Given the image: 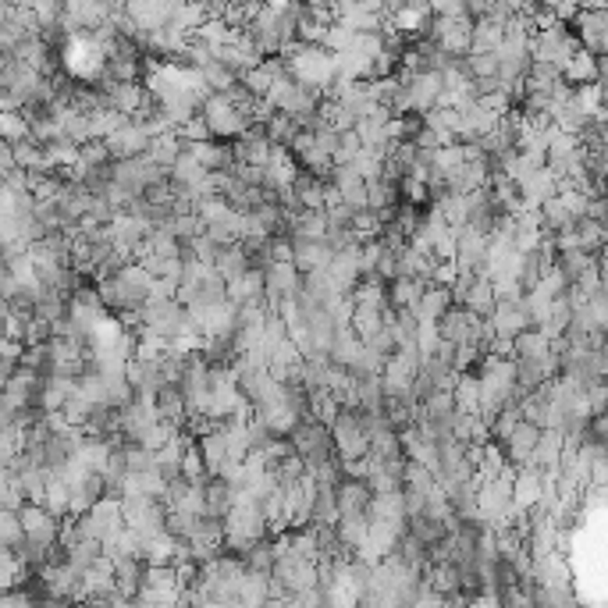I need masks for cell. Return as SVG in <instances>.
<instances>
[{
  "mask_svg": "<svg viewBox=\"0 0 608 608\" xmlns=\"http://www.w3.org/2000/svg\"><path fill=\"white\" fill-rule=\"evenodd\" d=\"M285 54H289V65H285V75H292L300 86H309V90H331V83L338 79L334 75V54L327 50V47H285Z\"/></svg>",
  "mask_w": 608,
  "mask_h": 608,
  "instance_id": "cell-1",
  "label": "cell"
},
{
  "mask_svg": "<svg viewBox=\"0 0 608 608\" xmlns=\"http://www.w3.org/2000/svg\"><path fill=\"white\" fill-rule=\"evenodd\" d=\"M327 434H331V448H334V456L345 463V459H360V456H367V448H370V434L363 430V423H360V413L352 409V405H342L338 409V416L327 423Z\"/></svg>",
  "mask_w": 608,
  "mask_h": 608,
  "instance_id": "cell-2",
  "label": "cell"
},
{
  "mask_svg": "<svg viewBox=\"0 0 608 608\" xmlns=\"http://www.w3.org/2000/svg\"><path fill=\"white\" fill-rule=\"evenodd\" d=\"M200 117L206 121L213 139H239L249 128L246 114L228 100V93H206L200 103Z\"/></svg>",
  "mask_w": 608,
  "mask_h": 608,
  "instance_id": "cell-3",
  "label": "cell"
},
{
  "mask_svg": "<svg viewBox=\"0 0 608 608\" xmlns=\"http://www.w3.org/2000/svg\"><path fill=\"white\" fill-rule=\"evenodd\" d=\"M264 100L271 103V110H282V114H292V117H309L317 114V90L300 86L292 75H278L271 83V90L264 93Z\"/></svg>",
  "mask_w": 608,
  "mask_h": 608,
  "instance_id": "cell-4",
  "label": "cell"
},
{
  "mask_svg": "<svg viewBox=\"0 0 608 608\" xmlns=\"http://www.w3.org/2000/svg\"><path fill=\"white\" fill-rule=\"evenodd\" d=\"M573 50H577L573 36H569V32H562L559 25H544L537 36H530V61L548 65V68H555L559 75H562V68L569 65Z\"/></svg>",
  "mask_w": 608,
  "mask_h": 608,
  "instance_id": "cell-5",
  "label": "cell"
},
{
  "mask_svg": "<svg viewBox=\"0 0 608 608\" xmlns=\"http://www.w3.org/2000/svg\"><path fill=\"white\" fill-rule=\"evenodd\" d=\"M512 512V481L506 477H488L477 484V516L491 526L506 523Z\"/></svg>",
  "mask_w": 608,
  "mask_h": 608,
  "instance_id": "cell-6",
  "label": "cell"
},
{
  "mask_svg": "<svg viewBox=\"0 0 608 608\" xmlns=\"http://www.w3.org/2000/svg\"><path fill=\"white\" fill-rule=\"evenodd\" d=\"M470 29H473V18H470V14H441V18L434 22V43H438V50H445L448 57L470 54Z\"/></svg>",
  "mask_w": 608,
  "mask_h": 608,
  "instance_id": "cell-7",
  "label": "cell"
},
{
  "mask_svg": "<svg viewBox=\"0 0 608 608\" xmlns=\"http://www.w3.org/2000/svg\"><path fill=\"white\" fill-rule=\"evenodd\" d=\"M146 143H150V135L143 132V125L139 121H121L114 132H107L103 135V146H107V153H110V161H125V157H139L143 150H146Z\"/></svg>",
  "mask_w": 608,
  "mask_h": 608,
  "instance_id": "cell-8",
  "label": "cell"
},
{
  "mask_svg": "<svg viewBox=\"0 0 608 608\" xmlns=\"http://www.w3.org/2000/svg\"><path fill=\"white\" fill-rule=\"evenodd\" d=\"M438 331H441V338H448V342H456V345H463V342H473V345H477L481 317L470 313L466 306L452 303L441 317H438Z\"/></svg>",
  "mask_w": 608,
  "mask_h": 608,
  "instance_id": "cell-9",
  "label": "cell"
},
{
  "mask_svg": "<svg viewBox=\"0 0 608 608\" xmlns=\"http://www.w3.org/2000/svg\"><path fill=\"white\" fill-rule=\"evenodd\" d=\"M484 256H488V231H477L470 224L456 228V256H452V264L477 271L484 264Z\"/></svg>",
  "mask_w": 608,
  "mask_h": 608,
  "instance_id": "cell-10",
  "label": "cell"
},
{
  "mask_svg": "<svg viewBox=\"0 0 608 608\" xmlns=\"http://www.w3.org/2000/svg\"><path fill=\"white\" fill-rule=\"evenodd\" d=\"M537 434H541V427L537 423H530V420H519L512 430L506 434V441H499L502 445V452H506V459L512 466H523V463H530V456H534V445H537Z\"/></svg>",
  "mask_w": 608,
  "mask_h": 608,
  "instance_id": "cell-11",
  "label": "cell"
},
{
  "mask_svg": "<svg viewBox=\"0 0 608 608\" xmlns=\"http://www.w3.org/2000/svg\"><path fill=\"white\" fill-rule=\"evenodd\" d=\"M405 534V519H385V516H367V544L378 552V559L392 555L399 537Z\"/></svg>",
  "mask_w": 608,
  "mask_h": 608,
  "instance_id": "cell-12",
  "label": "cell"
},
{
  "mask_svg": "<svg viewBox=\"0 0 608 608\" xmlns=\"http://www.w3.org/2000/svg\"><path fill=\"white\" fill-rule=\"evenodd\" d=\"M125 14L135 29L143 32H153L161 25H168V14H171V0H125Z\"/></svg>",
  "mask_w": 608,
  "mask_h": 608,
  "instance_id": "cell-13",
  "label": "cell"
},
{
  "mask_svg": "<svg viewBox=\"0 0 608 608\" xmlns=\"http://www.w3.org/2000/svg\"><path fill=\"white\" fill-rule=\"evenodd\" d=\"M491 324H495L499 338H516L523 327H530V313L523 306V296L519 300H499L491 309Z\"/></svg>",
  "mask_w": 608,
  "mask_h": 608,
  "instance_id": "cell-14",
  "label": "cell"
},
{
  "mask_svg": "<svg viewBox=\"0 0 608 608\" xmlns=\"http://www.w3.org/2000/svg\"><path fill=\"white\" fill-rule=\"evenodd\" d=\"M544 491V470L534 466V463H523L512 477V506L516 508H530Z\"/></svg>",
  "mask_w": 608,
  "mask_h": 608,
  "instance_id": "cell-15",
  "label": "cell"
},
{
  "mask_svg": "<svg viewBox=\"0 0 608 608\" xmlns=\"http://www.w3.org/2000/svg\"><path fill=\"white\" fill-rule=\"evenodd\" d=\"M605 32H608V18L602 7H591V11H580V47L595 57L605 54Z\"/></svg>",
  "mask_w": 608,
  "mask_h": 608,
  "instance_id": "cell-16",
  "label": "cell"
},
{
  "mask_svg": "<svg viewBox=\"0 0 608 608\" xmlns=\"http://www.w3.org/2000/svg\"><path fill=\"white\" fill-rule=\"evenodd\" d=\"M334 256V249L324 239H292V264L300 271H313V267H327Z\"/></svg>",
  "mask_w": 608,
  "mask_h": 608,
  "instance_id": "cell-17",
  "label": "cell"
},
{
  "mask_svg": "<svg viewBox=\"0 0 608 608\" xmlns=\"http://www.w3.org/2000/svg\"><path fill=\"white\" fill-rule=\"evenodd\" d=\"M334 502H338V512H367V502H370L367 481L342 473L338 484H334Z\"/></svg>",
  "mask_w": 608,
  "mask_h": 608,
  "instance_id": "cell-18",
  "label": "cell"
},
{
  "mask_svg": "<svg viewBox=\"0 0 608 608\" xmlns=\"http://www.w3.org/2000/svg\"><path fill=\"white\" fill-rule=\"evenodd\" d=\"M502 39H506V22H495L488 14H481L470 29V50H477V54H495Z\"/></svg>",
  "mask_w": 608,
  "mask_h": 608,
  "instance_id": "cell-19",
  "label": "cell"
},
{
  "mask_svg": "<svg viewBox=\"0 0 608 608\" xmlns=\"http://www.w3.org/2000/svg\"><path fill=\"white\" fill-rule=\"evenodd\" d=\"M157 168H171L175 161H178V153H182V139H178V132L175 128H168V132H157V135H150V143H146V150H143Z\"/></svg>",
  "mask_w": 608,
  "mask_h": 608,
  "instance_id": "cell-20",
  "label": "cell"
},
{
  "mask_svg": "<svg viewBox=\"0 0 608 608\" xmlns=\"http://www.w3.org/2000/svg\"><path fill=\"white\" fill-rule=\"evenodd\" d=\"M360 352H363V338H360L349 324H345V327H338V331H334V338H331V345H327V360H331V363H338V367H352Z\"/></svg>",
  "mask_w": 608,
  "mask_h": 608,
  "instance_id": "cell-21",
  "label": "cell"
},
{
  "mask_svg": "<svg viewBox=\"0 0 608 608\" xmlns=\"http://www.w3.org/2000/svg\"><path fill=\"white\" fill-rule=\"evenodd\" d=\"M559 456H562V430H559V427H541L530 463H534V466H541V470H552V473H555Z\"/></svg>",
  "mask_w": 608,
  "mask_h": 608,
  "instance_id": "cell-22",
  "label": "cell"
},
{
  "mask_svg": "<svg viewBox=\"0 0 608 608\" xmlns=\"http://www.w3.org/2000/svg\"><path fill=\"white\" fill-rule=\"evenodd\" d=\"M423 289H427V285H423L420 278H403V274H395V278H388L385 296H388V306H395V309H416Z\"/></svg>",
  "mask_w": 608,
  "mask_h": 608,
  "instance_id": "cell-23",
  "label": "cell"
},
{
  "mask_svg": "<svg viewBox=\"0 0 608 608\" xmlns=\"http://www.w3.org/2000/svg\"><path fill=\"white\" fill-rule=\"evenodd\" d=\"M548 356V334L541 327H523L516 338H512V360H544Z\"/></svg>",
  "mask_w": 608,
  "mask_h": 608,
  "instance_id": "cell-24",
  "label": "cell"
},
{
  "mask_svg": "<svg viewBox=\"0 0 608 608\" xmlns=\"http://www.w3.org/2000/svg\"><path fill=\"white\" fill-rule=\"evenodd\" d=\"M334 537L345 552H352L367 537V512H338L334 519Z\"/></svg>",
  "mask_w": 608,
  "mask_h": 608,
  "instance_id": "cell-25",
  "label": "cell"
},
{
  "mask_svg": "<svg viewBox=\"0 0 608 608\" xmlns=\"http://www.w3.org/2000/svg\"><path fill=\"white\" fill-rule=\"evenodd\" d=\"M519 196L526 203H541L548 200V196H555V171L544 164V168H537V171H530L523 182H519Z\"/></svg>",
  "mask_w": 608,
  "mask_h": 608,
  "instance_id": "cell-26",
  "label": "cell"
},
{
  "mask_svg": "<svg viewBox=\"0 0 608 608\" xmlns=\"http://www.w3.org/2000/svg\"><path fill=\"white\" fill-rule=\"evenodd\" d=\"M334 519H338L334 484H317V491H313V502H309V519H306V523H317V526H334Z\"/></svg>",
  "mask_w": 608,
  "mask_h": 608,
  "instance_id": "cell-27",
  "label": "cell"
},
{
  "mask_svg": "<svg viewBox=\"0 0 608 608\" xmlns=\"http://www.w3.org/2000/svg\"><path fill=\"white\" fill-rule=\"evenodd\" d=\"M459 306H466V309L477 313V317H491V309H495V289H491V282L477 274V278L470 282V289L463 292Z\"/></svg>",
  "mask_w": 608,
  "mask_h": 608,
  "instance_id": "cell-28",
  "label": "cell"
},
{
  "mask_svg": "<svg viewBox=\"0 0 608 608\" xmlns=\"http://www.w3.org/2000/svg\"><path fill=\"white\" fill-rule=\"evenodd\" d=\"M324 231H327L324 210H300V213H289V235H292V239H324Z\"/></svg>",
  "mask_w": 608,
  "mask_h": 608,
  "instance_id": "cell-29",
  "label": "cell"
},
{
  "mask_svg": "<svg viewBox=\"0 0 608 608\" xmlns=\"http://www.w3.org/2000/svg\"><path fill=\"white\" fill-rule=\"evenodd\" d=\"M448 306H452V292H448V285H427L413 313H416V320H438Z\"/></svg>",
  "mask_w": 608,
  "mask_h": 608,
  "instance_id": "cell-30",
  "label": "cell"
},
{
  "mask_svg": "<svg viewBox=\"0 0 608 608\" xmlns=\"http://www.w3.org/2000/svg\"><path fill=\"white\" fill-rule=\"evenodd\" d=\"M452 405H456L459 413H477V405H481V385H477V374L459 370V378H456V385H452Z\"/></svg>",
  "mask_w": 608,
  "mask_h": 608,
  "instance_id": "cell-31",
  "label": "cell"
},
{
  "mask_svg": "<svg viewBox=\"0 0 608 608\" xmlns=\"http://www.w3.org/2000/svg\"><path fill=\"white\" fill-rule=\"evenodd\" d=\"M196 448H200L206 473L213 477V473H217V466L224 463V456H228V448H224V430H221V427H213V430L200 434V438H196Z\"/></svg>",
  "mask_w": 608,
  "mask_h": 608,
  "instance_id": "cell-32",
  "label": "cell"
},
{
  "mask_svg": "<svg viewBox=\"0 0 608 608\" xmlns=\"http://www.w3.org/2000/svg\"><path fill=\"white\" fill-rule=\"evenodd\" d=\"M203 506H206V516H224L231 508V484H224L221 477H206L203 481Z\"/></svg>",
  "mask_w": 608,
  "mask_h": 608,
  "instance_id": "cell-33",
  "label": "cell"
},
{
  "mask_svg": "<svg viewBox=\"0 0 608 608\" xmlns=\"http://www.w3.org/2000/svg\"><path fill=\"white\" fill-rule=\"evenodd\" d=\"M246 267H249V256H246L242 242L224 246V249H217V256H213V271H217L224 282H228V278H239Z\"/></svg>",
  "mask_w": 608,
  "mask_h": 608,
  "instance_id": "cell-34",
  "label": "cell"
},
{
  "mask_svg": "<svg viewBox=\"0 0 608 608\" xmlns=\"http://www.w3.org/2000/svg\"><path fill=\"white\" fill-rule=\"evenodd\" d=\"M239 605H267V573L246 569L239 580Z\"/></svg>",
  "mask_w": 608,
  "mask_h": 608,
  "instance_id": "cell-35",
  "label": "cell"
},
{
  "mask_svg": "<svg viewBox=\"0 0 608 608\" xmlns=\"http://www.w3.org/2000/svg\"><path fill=\"white\" fill-rule=\"evenodd\" d=\"M573 231H577V246H580V249H587V253H602V249H605V224H602V221L577 217V221H573Z\"/></svg>",
  "mask_w": 608,
  "mask_h": 608,
  "instance_id": "cell-36",
  "label": "cell"
},
{
  "mask_svg": "<svg viewBox=\"0 0 608 608\" xmlns=\"http://www.w3.org/2000/svg\"><path fill=\"white\" fill-rule=\"evenodd\" d=\"M381 309H385V306H381ZM381 309H378V306H356V309H352V320H349V327H352V331H356L363 342H370V338H374V334L385 327V317H381Z\"/></svg>",
  "mask_w": 608,
  "mask_h": 608,
  "instance_id": "cell-37",
  "label": "cell"
},
{
  "mask_svg": "<svg viewBox=\"0 0 608 608\" xmlns=\"http://www.w3.org/2000/svg\"><path fill=\"white\" fill-rule=\"evenodd\" d=\"M405 523H409V530L405 534H413L416 541H423V544H434L438 537H445L448 530H445V523L441 519H434V516H427V512H413V516H405Z\"/></svg>",
  "mask_w": 608,
  "mask_h": 608,
  "instance_id": "cell-38",
  "label": "cell"
},
{
  "mask_svg": "<svg viewBox=\"0 0 608 608\" xmlns=\"http://www.w3.org/2000/svg\"><path fill=\"white\" fill-rule=\"evenodd\" d=\"M200 75H203V83H206V90H210V93H228V90L239 83V75H235L228 65H221L217 57H210V61L203 65Z\"/></svg>",
  "mask_w": 608,
  "mask_h": 608,
  "instance_id": "cell-39",
  "label": "cell"
},
{
  "mask_svg": "<svg viewBox=\"0 0 608 608\" xmlns=\"http://www.w3.org/2000/svg\"><path fill=\"white\" fill-rule=\"evenodd\" d=\"M378 463L381 459H399L403 456V441H399V430H392V427H381V430H374L370 434V448H367Z\"/></svg>",
  "mask_w": 608,
  "mask_h": 608,
  "instance_id": "cell-40",
  "label": "cell"
},
{
  "mask_svg": "<svg viewBox=\"0 0 608 608\" xmlns=\"http://www.w3.org/2000/svg\"><path fill=\"white\" fill-rule=\"evenodd\" d=\"M381 217H378V210H370V206H360V210H352V217H349V231L360 239V242H367V239H378L381 235Z\"/></svg>",
  "mask_w": 608,
  "mask_h": 608,
  "instance_id": "cell-41",
  "label": "cell"
},
{
  "mask_svg": "<svg viewBox=\"0 0 608 608\" xmlns=\"http://www.w3.org/2000/svg\"><path fill=\"white\" fill-rule=\"evenodd\" d=\"M399 203V182L392 178H370L367 182V206L381 210V206H395Z\"/></svg>",
  "mask_w": 608,
  "mask_h": 608,
  "instance_id": "cell-42",
  "label": "cell"
},
{
  "mask_svg": "<svg viewBox=\"0 0 608 608\" xmlns=\"http://www.w3.org/2000/svg\"><path fill=\"white\" fill-rule=\"evenodd\" d=\"M349 168L363 178V182H370V178H381L385 175V157L378 153V150H370V146H363L352 161H349Z\"/></svg>",
  "mask_w": 608,
  "mask_h": 608,
  "instance_id": "cell-43",
  "label": "cell"
},
{
  "mask_svg": "<svg viewBox=\"0 0 608 608\" xmlns=\"http://www.w3.org/2000/svg\"><path fill=\"white\" fill-rule=\"evenodd\" d=\"M434 206H438V213L445 217L448 228H463V224H466V196H459V193H441V196L434 200Z\"/></svg>",
  "mask_w": 608,
  "mask_h": 608,
  "instance_id": "cell-44",
  "label": "cell"
},
{
  "mask_svg": "<svg viewBox=\"0 0 608 608\" xmlns=\"http://www.w3.org/2000/svg\"><path fill=\"white\" fill-rule=\"evenodd\" d=\"M403 488H413V491H423V495H427V491L434 488V470L423 466V463H416V459H405Z\"/></svg>",
  "mask_w": 608,
  "mask_h": 608,
  "instance_id": "cell-45",
  "label": "cell"
},
{
  "mask_svg": "<svg viewBox=\"0 0 608 608\" xmlns=\"http://www.w3.org/2000/svg\"><path fill=\"white\" fill-rule=\"evenodd\" d=\"M171 434H175V427H171L168 420H150V423H146V427H143V430H139V434H135L132 441H139L143 448L157 452V448H161V445H164V441H168Z\"/></svg>",
  "mask_w": 608,
  "mask_h": 608,
  "instance_id": "cell-46",
  "label": "cell"
},
{
  "mask_svg": "<svg viewBox=\"0 0 608 608\" xmlns=\"http://www.w3.org/2000/svg\"><path fill=\"white\" fill-rule=\"evenodd\" d=\"M463 68L470 72V79H499V57H495V54H477V50H470Z\"/></svg>",
  "mask_w": 608,
  "mask_h": 608,
  "instance_id": "cell-47",
  "label": "cell"
},
{
  "mask_svg": "<svg viewBox=\"0 0 608 608\" xmlns=\"http://www.w3.org/2000/svg\"><path fill=\"white\" fill-rule=\"evenodd\" d=\"M438 338H441V331H438V320H416V331H413V345H416L420 360H427V356L434 352Z\"/></svg>",
  "mask_w": 608,
  "mask_h": 608,
  "instance_id": "cell-48",
  "label": "cell"
},
{
  "mask_svg": "<svg viewBox=\"0 0 608 608\" xmlns=\"http://www.w3.org/2000/svg\"><path fill=\"white\" fill-rule=\"evenodd\" d=\"M196 519L200 516H193V512H182V508H168V516H164V530L171 534V537H178V541H186L193 530H196Z\"/></svg>",
  "mask_w": 608,
  "mask_h": 608,
  "instance_id": "cell-49",
  "label": "cell"
},
{
  "mask_svg": "<svg viewBox=\"0 0 608 608\" xmlns=\"http://www.w3.org/2000/svg\"><path fill=\"white\" fill-rule=\"evenodd\" d=\"M203 171H206V168H203L200 161H196L193 153H186V150H182V153H178V161L168 168V178H171V182H193V178L203 175Z\"/></svg>",
  "mask_w": 608,
  "mask_h": 608,
  "instance_id": "cell-50",
  "label": "cell"
},
{
  "mask_svg": "<svg viewBox=\"0 0 608 608\" xmlns=\"http://www.w3.org/2000/svg\"><path fill=\"white\" fill-rule=\"evenodd\" d=\"M182 477L186 481H193V484H203L210 473H206V466H203V456L196 445H189L186 452H182Z\"/></svg>",
  "mask_w": 608,
  "mask_h": 608,
  "instance_id": "cell-51",
  "label": "cell"
},
{
  "mask_svg": "<svg viewBox=\"0 0 608 608\" xmlns=\"http://www.w3.org/2000/svg\"><path fill=\"white\" fill-rule=\"evenodd\" d=\"M363 150V143H360V135H356V128H345V132H338V150H334V164H349L356 153Z\"/></svg>",
  "mask_w": 608,
  "mask_h": 608,
  "instance_id": "cell-52",
  "label": "cell"
},
{
  "mask_svg": "<svg viewBox=\"0 0 608 608\" xmlns=\"http://www.w3.org/2000/svg\"><path fill=\"white\" fill-rule=\"evenodd\" d=\"M175 132H178V139H186V143H203V139H213V135H210V128H206V121H203L200 114H193V117H186L182 125H175Z\"/></svg>",
  "mask_w": 608,
  "mask_h": 608,
  "instance_id": "cell-53",
  "label": "cell"
},
{
  "mask_svg": "<svg viewBox=\"0 0 608 608\" xmlns=\"http://www.w3.org/2000/svg\"><path fill=\"white\" fill-rule=\"evenodd\" d=\"M587 309H591L595 327H598V331H605L608 327V292L605 289H598V292H591V296H587Z\"/></svg>",
  "mask_w": 608,
  "mask_h": 608,
  "instance_id": "cell-54",
  "label": "cell"
},
{
  "mask_svg": "<svg viewBox=\"0 0 608 608\" xmlns=\"http://www.w3.org/2000/svg\"><path fill=\"white\" fill-rule=\"evenodd\" d=\"M146 466H153V452L143 448L139 441L125 445V470H146Z\"/></svg>",
  "mask_w": 608,
  "mask_h": 608,
  "instance_id": "cell-55",
  "label": "cell"
},
{
  "mask_svg": "<svg viewBox=\"0 0 608 608\" xmlns=\"http://www.w3.org/2000/svg\"><path fill=\"white\" fill-rule=\"evenodd\" d=\"M72 7L83 25H97L103 18V0H72Z\"/></svg>",
  "mask_w": 608,
  "mask_h": 608,
  "instance_id": "cell-56",
  "label": "cell"
},
{
  "mask_svg": "<svg viewBox=\"0 0 608 608\" xmlns=\"http://www.w3.org/2000/svg\"><path fill=\"white\" fill-rule=\"evenodd\" d=\"M477 360H481V345H473V342H463V345H456V352H452V367H456V370H470Z\"/></svg>",
  "mask_w": 608,
  "mask_h": 608,
  "instance_id": "cell-57",
  "label": "cell"
},
{
  "mask_svg": "<svg viewBox=\"0 0 608 608\" xmlns=\"http://www.w3.org/2000/svg\"><path fill=\"white\" fill-rule=\"evenodd\" d=\"M491 289H495V303H499V300H519V296H523L519 282H516V278H506V274H502V278H491Z\"/></svg>",
  "mask_w": 608,
  "mask_h": 608,
  "instance_id": "cell-58",
  "label": "cell"
},
{
  "mask_svg": "<svg viewBox=\"0 0 608 608\" xmlns=\"http://www.w3.org/2000/svg\"><path fill=\"white\" fill-rule=\"evenodd\" d=\"M47 161V153L43 150H36V146H29V143H18V150H14V164H22V168H36V164H43Z\"/></svg>",
  "mask_w": 608,
  "mask_h": 608,
  "instance_id": "cell-59",
  "label": "cell"
},
{
  "mask_svg": "<svg viewBox=\"0 0 608 608\" xmlns=\"http://www.w3.org/2000/svg\"><path fill=\"white\" fill-rule=\"evenodd\" d=\"M605 403H608V388H605V381L598 378V381H591V385H587V405H591V416H595V413H605Z\"/></svg>",
  "mask_w": 608,
  "mask_h": 608,
  "instance_id": "cell-60",
  "label": "cell"
},
{
  "mask_svg": "<svg viewBox=\"0 0 608 608\" xmlns=\"http://www.w3.org/2000/svg\"><path fill=\"white\" fill-rule=\"evenodd\" d=\"M324 217H327V224H349V217H352V206L349 203H331V206H324Z\"/></svg>",
  "mask_w": 608,
  "mask_h": 608,
  "instance_id": "cell-61",
  "label": "cell"
},
{
  "mask_svg": "<svg viewBox=\"0 0 608 608\" xmlns=\"http://www.w3.org/2000/svg\"><path fill=\"white\" fill-rule=\"evenodd\" d=\"M403 502H405V516H413V512H423L427 495H423V491H413V488H403Z\"/></svg>",
  "mask_w": 608,
  "mask_h": 608,
  "instance_id": "cell-62",
  "label": "cell"
},
{
  "mask_svg": "<svg viewBox=\"0 0 608 608\" xmlns=\"http://www.w3.org/2000/svg\"><path fill=\"white\" fill-rule=\"evenodd\" d=\"M338 7H349V4H360V0H334Z\"/></svg>",
  "mask_w": 608,
  "mask_h": 608,
  "instance_id": "cell-63",
  "label": "cell"
}]
</instances>
